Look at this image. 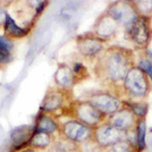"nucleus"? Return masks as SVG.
<instances>
[{"label": "nucleus", "instance_id": "nucleus-1", "mask_svg": "<svg viewBox=\"0 0 152 152\" xmlns=\"http://www.w3.org/2000/svg\"><path fill=\"white\" fill-rule=\"evenodd\" d=\"M134 66H136L134 50L113 45L105 48L96 58L94 72L96 79L102 84L116 86L123 82L124 78Z\"/></svg>", "mask_w": 152, "mask_h": 152}, {"label": "nucleus", "instance_id": "nucleus-2", "mask_svg": "<svg viewBox=\"0 0 152 152\" xmlns=\"http://www.w3.org/2000/svg\"><path fill=\"white\" fill-rule=\"evenodd\" d=\"M122 86L129 99H144L151 92V80L143 70L134 66L124 78Z\"/></svg>", "mask_w": 152, "mask_h": 152}, {"label": "nucleus", "instance_id": "nucleus-3", "mask_svg": "<svg viewBox=\"0 0 152 152\" xmlns=\"http://www.w3.org/2000/svg\"><path fill=\"white\" fill-rule=\"evenodd\" d=\"M152 18L139 15L130 26L125 28L127 39L136 48L145 51L152 41Z\"/></svg>", "mask_w": 152, "mask_h": 152}, {"label": "nucleus", "instance_id": "nucleus-4", "mask_svg": "<svg viewBox=\"0 0 152 152\" xmlns=\"http://www.w3.org/2000/svg\"><path fill=\"white\" fill-rule=\"evenodd\" d=\"M72 113L77 121L87 125L90 128L99 126L107 117L95 109L87 99H77L73 102Z\"/></svg>", "mask_w": 152, "mask_h": 152}, {"label": "nucleus", "instance_id": "nucleus-5", "mask_svg": "<svg viewBox=\"0 0 152 152\" xmlns=\"http://www.w3.org/2000/svg\"><path fill=\"white\" fill-rule=\"evenodd\" d=\"M104 11L124 28L130 26L139 16L134 1H114L107 5Z\"/></svg>", "mask_w": 152, "mask_h": 152}, {"label": "nucleus", "instance_id": "nucleus-6", "mask_svg": "<svg viewBox=\"0 0 152 152\" xmlns=\"http://www.w3.org/2000/svg\"><path fill=\"white\" fill-rule=\"evenodd\" d=\"M76 49L84 58H95L105 50L107 41L100 39L92 31L78 35L75 39Z\"/></svg>", "mask_w": 152, "mask_h": 152}, {"label": "nucleus", "instance_id": "nucleus-7", "mask_svg": "<svg viewBox=\"0 0 152 152\" xmlns=\"http://www.w3.org/2000/svg\"><path fill=\"white\" fill-rule=\"evenodd\" d=\"M86 99L107 117L119 111L123 105V102L118 95L107 90H95L88 95Z\"/></svg>", "mask_w": 152, "mask_h": 152}, {"label": "nucleus", "instance_id": "nucleus-8", "mask_svg": "<svg viewBox=\"0 0 152 152\" xmlns=\"http://www.w3.org/2000/svg\"><path fill=\"white\" fill-rule=\"evenodd\" d=\"M125 134L126 133L112 126L111 124L104 123L94 128L92 139L102 148H109L122 139H125Z\"/></svg>", "mask_w": 152, "mask_h": 152}, {"label": "nucleus", "instance_id": "nucleus-9", "mask_svg": "<svg viewBox=\"0 0 152 152\" xmlns=\"http://www.w3.org/2000/svg\"><path fill=\"white\" fill-rule=\"evenodd\" d=\"M94 128H90L77 120L68 121L62 126L64 137L73 143H85L89 141L94 136Z\"/></svg>", "mask_w": 152, "mask_h": 152}, {"label": "nucleus", "instance_id": "nucleus-10", "mask_svg": "<svg viewBox=\"0 0 152 152\" xmlns=\"http://www.w3.org/2000/svg\"><path fill=\"white\" fill-rule=\"evenodd\" d=\"M120 28V24L110 14L104 11L95 19L92 33L107 42L117 35Z\"/></svg>", "mask_w": 152, "mask_h": 152}, {"label": "nucleus", "instance_id": "nucleus-11", "mask_svg": "<svg viewBox=\"0 0 152 152\" xmlns=\"http://www.w3.org/2000/svg\"><path fill=\"white\" fill-rule=\"evenodd\" d=\"M137 120L138 119L132 112V110L123 102V105L119 111L109 116V124L121 130L124 133H127L136 127Z\"/></svg>", "mask_w": 152, "mask_h": 152}, {"label": "nucleus", "instance_id": "nucleus-12", "mask_svg": "<svg viewBox=\"0 0 152 152\" xmlns=\"http://www.w3.org/2000/svg\"><path fill=\"white\" fill-rule=\"evenodd\" d=\"M54 80L58 86L65 90L71 89L75 84L79 82V79L75 74L72 66L64 64V63L59 64L54 73Z\"/></svg>", "mask_w": 152, "mask_h": 152}, {"label": "nucleus", "instance_id": "nucleus-13", "mask_svg": "<svg viewBox=\"0 0 152 152\" xmlns=\"http://www.w3.org/2000/svg\"><path fill=\"white\" fill-rule=\"evenodd\" d=\"M35 134V128L31 125H23L14 128L10 133V141L12 147L19 149L29 144Z\"/></svg>", "mask_w": 152, "mask_h": 152}, {"label": "nucleus", "instance_id": "nucleus-14", "mask_svg": "<svg viewBox=\"0 0 152 152\" xmlns=\"http://www.w3.org/2000/svg\"><path fill=\"white\" fill-rule=\"evenodd\" d=\"M65 89H56L47 92L41 104V110L45 113H52L57 111L63 105L66 99Z\"/></svg>", "mask_w": 152, "mask_h": 152}, {"label": "nucleus", "instance_id": "nucleus-15", "mask_svg": "<svg viewBox=\"0 0 152 152\" xmlns=\"http://www.w3.org/2000/svg\"><path fill=\"white\" fill-rule=\"evenodd\" d=\"M59 126L55 121L48 115H41L37 121L35 131L36 132H43L47 134H53L58 130Z\"/></svg>", "mask_w": 152, "mask_h": 152}, {"label": "nucleus", "instance_id": "nucleus-16", "mask_svg": "<svg viewBox=\"0 0 152 152\" xmlns=\"http://www.w3.org/2000/svg\"><path fill=\"white\" fill-rule=\"evenodd\" d=\"M136 134H135V139H136L137 148L139 151H142L146 148V132H147V125L146 119L141 118L137 120L136 124Z\"/></svg>", "mask_w": 152, "mask_h": 152}, {"label": "nucleus", "instance_id": "nucleus-17", "mask_svg": "<svg viewBox=\"0 0 152 152\" xmlns=\"http://www.w3.org/2000/svg\"><path fill=\"white\" fill-rule=\"evenodd\" d=\"M4 29H5V33L7 35L13 37V38H21V37H24L28 33V29L23 28L19 26H18L8 13L6 14V18H5Z\"/></svg>", "mask_w": 152, "mask_h": 152}, {"label": "nucleus", "instance_id": "nucleus-18", "mask_svg": "<svg viewBox=\"0 0 152 152\" xmlns=\"http://www.w3.org/2000/svg\"><path fill=\"white\" fill-rule=\"evenodd\" d=\"M51 144V135L43 132H36L31 138L29 145L33 148L38 149H45Z\"/></svg>", "mask_w": 152, "mask_h": 152}, {"label": "nucleus", "instance_id": "nucleus-19", "mask_svg": "<svg viewBox=\"0 0 152 152\" xmlns=\"http://www.w3.org/2000/svg\"><path fill=\"white\" fill-rule=\"evenodd\" d=\"M123 102L132 110V112L134 113V115L136 116L137 119H141V118L146 117L149 109V105L146 102H144V100H140V102H131V100L127 102V100H123Z\"/></svg>", "mask_w": 152, "mask_h": 152}, {"label": "nucleus", "instance_id": "nucleus-20", "mask_svg": "<svg viewBox=\"0 0 152 152\" xmlns=\"http://www.w3.org/2000/svg\"><path fill=\"white\" fill-rule=\"evenodd\" d=\"M107 152H140L136 145L129 139H122L121 141L115 143L109 147Z\"/></svg>", "mask_w": 152, "mask_h": 152}, {"label": "nucleus", "instance_id": "nucleus-21", "mask_svg": "<svg viewBox=\"0 0 152 152\" xmlns=\"http://www.w3.org/2000/svg\"><path fill=\"white\" fill-rule=\"evenodd\" d=\"M12 43L8 39L0 37V64H5L11 60Z\"/></svg>", "mask_w": 152, "mask_h": 152}, {"label": "nucleus", "instance_id": "nucleus-22", "mask_svg": "<svg viewBox=\"0 0 152 152\" xmlns=\"http://www.w3.org/2000/svg\"><path fill=\"white\" fill-rule=\"evenodd\" d=\"M134 3L139 15L152 18V0H145V1L140 0V1H134Z\"/></svg>", "mask_w": 152, "mask_h": 152}, {"label": "nucleus", "instance_id": "nucleus-23", "mask_svg": "<svg viewBox=\"0 0 152 152\" xmlns=\"http://www.w3.org/2000/svg\"><path fill=\"white\" fill-rule=\"evenodd\" d=\"M72 144L74 143L65 138V140H60L55 142L52 145V147L50 148V151L49 152H70L71 148H69V147Z\"/></svg>", "mask_w": 152, "mask_h": 152}, {"label": "nucleus", "instance_id": "nucleus-24", "mask_svg": "<svg viewBox=\"0 0 152 152\" xmlns=\"http://www.w3.org/2000/svg\"><path fill=\"white\" fill-rule=\"evenodd\" d=\"M136 66H138L140 69L143 70L152 81V60L149 58H143L137 63Z\"/></svg>", "mask_w": 152, "mask_h": 152}, {"label": "nucleus", "instance_id": "nucleus-25", "mask_svg": "<svg viewBox=\"0 0 152 152\" xmlns=\"http://www.w3.org/2000/svg\"><path fill=\"white\" fill-rule=\"evenodd\" d=\"M6 14H7V12H6L5 10H4V9L2 8L1 6H0V26H1L2 23H5Z\"/></svg>", "mask_w": 152, "mask_h": 152}, {"label": "nucleus", "instance_id": "nucleus-26", "mask_svg": "<svg viewBox=\"0 0 152 152\" xmlns=\"http://www.w3.org/2000/svg\"><path fill=\"white\" fill-rule=\"evenodd\" d=\"M18 152H35L33 148H26V149H23V150H20Z\"/></svg>", "mask_w": 152, "mask_h": 152}]
</instances>
